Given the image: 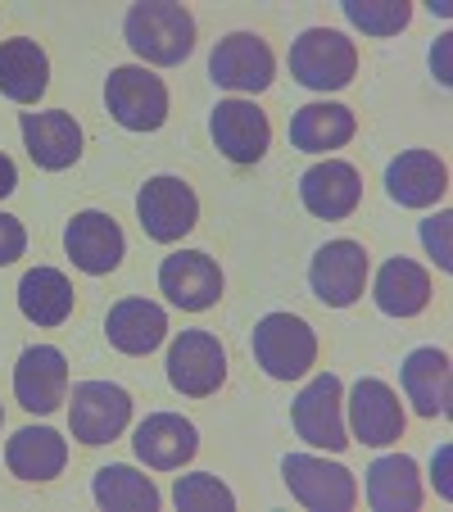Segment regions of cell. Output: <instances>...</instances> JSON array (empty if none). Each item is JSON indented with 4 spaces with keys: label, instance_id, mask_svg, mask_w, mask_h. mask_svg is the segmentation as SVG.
<instances>
[{
    "label": "cell",
    "instance_id": "9a60e30c",
    "mask_svg": "<svg viewBox=\"0 0 453 512\" xmlns=\"http://www.w3.org/2000/svg\"><path fill=\"white\" fill-rule=\"evenodd\" d=\"M14 399L28 413H55L68 399V358L55 345L23 349L19 368H14Z\"/></svg>",
    "mask_w": 453,
    "mask_h": 512
},
{
    "label": "cell",
    "instance_id": "4316f807",
    "mask_svg": "<svg viewBox=\"0 0 453 512\" xmlns=\"http://www.w3.org/2000/svg\"><path fill=\"white\" fill-rule=\"evenodd\" d=\"M376 304L390 318H417L431 304V272L413 259H390L386 268L376 272Z\"/></svg>",
    "mask_w": 453,
    "mask_h": 512
},
{
    "label": "cell",
    "instance_id": "5bb4252c",
    "mask_svg": "<svg viewBox=\"0 0 453 512\" xmlns=\"http://www.w3.org/2000/svg\"><path fill=\"white\" fill-rule=\"evenodd\" d=\"M299 200H304V209H309L313 218L340 223V218H349V213L358 209V200H363V177H358V168L345 164V159H322V164H313L309 173L299 177Z\"/></svg>",
    "mask_w": 453,
    "mask_h": 512
},
{
    "label": "cell",
    "instance_id": "5b68a950",
    "mask_svg": "<svg viewBox=\"0 0 453 512\" xmlns=\"http://www.w3.org/2000/svg\"><path fill=\"white\" fill-rule=\"evenodd\" d=\"M281 476H286L290 494L313 512H349L358 503L354 472L340 463H327V458L290 454L286 463H281Z\"/></svg>",
    "mask_w": 453,
    "mask_h": 512
},
{
    "label": "cell",
    "instance_id": "7402d4cb",
    "mask_svg": "<svg viewBox=\"0 0 453 512\" xmlns=\"http://www.w3.org/2000/svg\"><path fill=\"white\" fill-rule=\"evenodd\" d=\"M5 463H10V472L19 481H55L68 463V445L64 435L50 431V426H23L5 445Z\"/></svg>",
    "mask_w": 453,
    "mask_h": 512
},
{
    "label": "cell",
    "instance_id": "f1b7e54d",
    "mask_svg": "<svg viewBox=\"0 0 453 512\" xmlns=\"http://www.w3.org/2000/svg\"><path fill=\"white\" fill-rule=\"evenodd\" d=\"M96 503L105 512H155L159 508V490L145 472L127 463H109L96 472Z\"/></svg>",
    "mask_w": 453,
    "mask_h": 512
},
{
    "label": "cell",
    "instance_id": "7a4b0ae2",
    "mask_svg": "<svg viewBox=\"0 0 453 512\" xmlns=\"http://www.w3.org/2000/svg\"><path fill=\"white\" fill-rule=\"evenodd\" d=\"M254 358L272 381H299L318 363V336L295 313H268L254 327Z\"/></svg>",
    "mask_w": 453,
    "mask_h": 512
},
{
    "label": "cell",
    "instance_id": "d4e9b609",
    "mask_svg": "<svg viewBox=\"0 0 453 512\" xmlns=\"http://www.w3.org/2000/svg\"><path fill=\"white\" fill-rule=\"evenodd\" d=\"M404 395L422 417L449 413V354L444 349L426 345L404 358Z\"/></svg>",
    "mask_w": 453,
    "mask_h": 512
},
{
    "label": "cell",
    "instance_id": "30bf717a",
    "mask_svg": "<svg viewBox=\"0 0 453 512\" xmlns=\"http://www.w3.org/2000/svg\"><path fill=\"white\" fill-rule=\"evenodd\" d=\"M340 395H345V390H340V377H331V372L313 377L309 386L299 390L295 408H290L299 440H309V445H318V449H331V454L349 449L345 417H340Z\"/></svg>",
    "mask_w": 453,
    "mask_h": 512
},
{
    "label": "cell",
    "instance_id": "603a6c76",
    "mask_svg": "<svg viewBox=\"0 0 453 512\" xmlns=\"http://www.w3.org/2000/svg\"><path fill=\"white\" fill-rule=\"evenodd\" d=\"M354 132H358L354 109L331 105V100L304 105V109H295V118H290V145H295V150H309V155L340 150V145L354 141Z\"/></svg>",
    "mask_w": 453,
    "mask_h": 512
},
{
    "label": "cell",
    "instance_id": "484cf974",
    "mask_svg": "<svg viewBox=\"0 0 453 512\" xmlns=\"http://www.w3.org/2000/svg\"><path fill=\"white\" fill-rule=\"evenodd\" d=\"M367 503L376 512H413L422 508V476L408 454L376 458L367 467Z\"/></svg>",
    "mask_w": 453,
    "mask_h": 512
},
{
    "label": "cell",
    "instance_id": "d6a6232c",
    "mask_svg": "<svg viewBox=\"0 0 453 512\" xmlns=\"http://www.w3.org/2000/svg\"><path fill=\"white\" fill-rule=\"evenodd\" d=\"M449 223H453L449 213H440V218H431V223L422 227V241H426V250L435 254V263H440L444 272L453 268V259H449Z\"/></svg>",
    "mask_w": 453,
    "mask_h": 512
},
{
    "label": "cell",
    "instance_id": "ba28073f",
    "mask_svg": "<svg viewBox=\"0 0 453 512\" xmlns=\"http://www.w3.org/2000/svg\"><path fill=\"white\" fill-rule=\"evenodd\" d=\"M136 213H141V227L150 241L173 245L195 227L200 200H195L191 182H182V177H150L136 195Z\"/></svg>",
    "mask_w": 453,
    "mask_h": 512
},
{
    "label": "cell",
    "instance_id": "6da1fadb",
    "mask_svg": "<svg viewBox=\"0 0 453 512\" xmlns=\"http://www.w3.org/2000/svg\"><path fill=\"white\" fill-rule=\"evenodd\" d=\"M123 37L145 64H182L195 50V19L173 0H141L123 19Z\"/></svg>",
    "mask_w": 453,
    "mask_h": 512
},
{
    "label": "cell",
    "instance_id": "e0dca14e",
    "mask_svg": "<svg viewBox=\"0 0 453 512\" xmlns=\"http://www.w3.org/2000/svg\"><path fill=\"white\" fill-rule=\"evenodd\" d=\"M64 250L82 272L105 277V272H114L118 263H123V227L100 209L73 213V223H68V232H64Z\"/></svg>",
    "mask_w": 453,
    "mask_h": 512
},
{
    "label": "cell",
    "instance_id": "83f0119b",
    "mask_svg": "<svg viewBox=\"0 0 453 512\" xmlns=\"http://www.w3.org/2000/svg\"><path fill=\"white\" fill-rule=\"evenodd\" d=\"M19 309L37 327H59L73 313V286L59 268H32L19 281Z\"/></svg>",
    "mask_w": 453,
    "mask_h": 512
},
{
    "label": "cell",
    "instance_id": "44dd1931",
    "mask_svg": "<svg viewBox=\"0 0 453 512\" xmlns=\"http://www.w3.org/2000/svg\"><path fill=\"white\" fill-rule=\"evenodd\" d=\"M50 87V59L32 37H10L0 41V96L32 105Z\"/></svg>",
    "mask_w": 453,
    "mask_h": 512
},
{
    "label": "cell",
    "instance_id": "f546056e",
    "mask_svg": "<svg viewBox=\"0 0 453 512\" xmlns=\"http://www.w3.org/2000/svg\"><path fill=\"white\" fill-rule=\"evenodd\" d=\"M345 19L363 28L367 37H395L408 28L413 5L408 0H345Z\"/></svg>",
    "mask_w": 453,
    "mask_h": 512
},
{
    "label": "cell",
    "instance_id": "277c9868",
    "mask_svg": "<svg viewBox=\"0 0 453 512\" xmlns=\"http://www.w3.org/2000/svg\"><path fill=\"white\" fill-rule=\"evenodd\" d=\"M105 100L109 114L118 127L127 132H159L168 123V87L164 78H155L150 68L141 64H123L109 73L105 82Z\"/></svg>",
    "mask_w": 453,
    "mask_h": 512
},
{
    "label": "cell",
    "instance_id": "8992f818",
    "mask_svg": "<svg viewBox=\"0 0 453 512\" xmlns=\"http://www.w3.org/2000/svg\"><path fill=\"white\" fill-rule=\"evenodd\" d=\"M209 73L222 91L259 96V91L272 87L277 59H272V46L259 37V32H232V37H222L218 50L209 55Z\"/></svg>",
    "mask_w": 453,
    "mask_h": 512
},
{
    "label": "cell",
    "instance_id": "cb8c5ba5",
    "mask_svg": "<svg viewBox=\"0 0 453 512\" xmlns=\"http://www.w3.org/2000/svg\"><path fill=\"white\" fill-rule=\"evenodd\" d=\"M105 331L109 345L123 349V354H150L168 336V313L150 300H118L105 318Z\"/></svg>",
    "mask_w": 453,
    "mask_h": 512
},
{
    "label": "cell",
    "instance_id": "2e32d148",
    "mask_svg": "<svg viewBox=\"0 0 453 512\" xmlns=\"http://www.w3.org/2000/svg\"><path fill=\"white\" fill-rule=\"evenodd\" d=\"M19 127H23V145H28L32 164L46 168V173H64V168H73L82 159V127L64 109L23 114Z\"/></svg>",
    "mask_w": 453,
    "mask_h": 512
},
{
    "label": "cell",
    "instance_id": "9c48e42d",
    "mask_svg": "<svg viewBox=\"0 0 453 512\" xmlns=\"http://www.w3.org/2000/svg\"><path fill=\"white\" fill-rule=\"evenodd\" d=\"M168 381L191 399H204L227 381V354L213 331H182L168 349Z\"/></svg>",
    "mask_w": 453,
    "mask_h": 512
},
{
    "label": "cell",
    "instance_id": "4fadbf2b",
    "mask_svg": "<svg viewBox=\"0 0 453 512\" xmlns=\"http://www.w3.org/2000/svg\"><path fill=\"white\" fill-rule=\"evenodd\" d=\"M213 141H218V150L232 164L250 168L268 155L272 123L254 100H218V109H213Z\"/></svg>",
    "mask_w": 453,
    "mask_h": 512
},
{
    "label": "cell",
    "instance_id": "8fae6325",
    "mask_svg": "<svg viewBox=\"0 0 453 512\" xmlns=\"http://www.w3.org/2000/svg\"><path fill=\"white\" fill-rule=\"evenodd\" d=\"M309 286L327 309H349L367 286V250L358 241H331L313 254Z\"/></svg>",
    "mask_w": 453,
    "mask_h": 512
},
{
    "label": "cell",
    "instance_id": "1f68e13d",
    "mask_svg": "<svg viewBox=\"0 0 453 512\" xmlns=\"http://www.w3.org/2000/svg\"><path fill=\"white\" fill-rule=\"evenodd\" d=\"M23 250H28V232H23L19 218H10V213H0V268L14 259H23Z\"/></svg>",
    "mask_w": 453,
    "mask_h": 512
},
{
    "label": "cell",
    "instance_id": "e575fe53",
    "mask_svg": "<svg viewBox=\"0 0 453 512\" xmlns=\"http://www.w3.org/2000/svg\"><path fill=\"white\" fill-rule=\"evenodd\" d=\"M0 422H5V413H0Z\"/></svg>",
    "mask_w": 453,
    "mask_h": 512
},
{
    "label": "cell",
    "instance_id": "ac0fdd59",
    "mask_svg": "<svg viewBox=\"0 0 453 512\" xmlns=\"http://www.w3.org/2000/svg\"><path fill=\"white\" fill-rule=\"evenodd\" d=\"M349 426H354V440L381 449L395 445L404 435V408H399V395L376 377H363L349 395Z\"/></svg>",
    "mask_w": 453,
    "mask_h": 512
},
{
    "label": "cell",
    "instance_id": "52a82bcc",
    "mask_svg": "<svg viewBox=\"0 0 453 512\" xmlns=\"http://www.w3.org/2000/svg\"><path fill=\"white\" fill-rule=\"evenodd\" d=\"M132 417V395L114 381H82L73 386V404H68V426H73V440L82 445H109L118 440Z\"/></svg>",
    "mask_w": 453,
    "mask_h": 512
},
{
    "label": "cell",
    "instance_id": "ffe728a7",
    "mask_svg": "<svg viewBox=\"0 0 453 512\" xmlns=\"http://www.w3.org/2000/svg\"><path fill=\"white\" fill-rule=\"evenodd\" d=\"M386 191L395 204L404 209H426V204L444 200L449 191V168H444L440 155L431 150H404L399 159H390L386 168Z\"/></svg>",
    "mask_w": 453,
    "mask_h": 512
},
{
    "label": "cell",
    "instance_id": "4dcf8cb0",
    "mask_svg": "<svg viewBox=\"0 0 453 512\" xmlns=\"http://www.w3.org/2000/svg\"><path fill=\"white\" fill-rule=\"evenodd\" d=\"M177 508L182 512H232L236 508V494L209 472H195V476H177V490H173Z\"/></svg>",
    "mask_w": 453,
    "mask_h": 512
},
{
    "label": "cell",
    "instance_id": "836d02e7",
    "mask_svg": "<svg viewBox=\"0 0 453 512\" xmlns=\"http://www.w3.org/2000/svg\"><path fill=\"white\" fill-rule=\"evenodd\" d=\"M14 186H19V168H14L10 159L0 155V200H5V195H10Z\"/></svg>",
    "mask_w": 453,
    "mask_h": 512
},
{
    "label": "cell",
    "instance_id": "d6986e66",
    "mask_svg": "<svg viewBox=\"0 0 453 512\" xmlns=\"http://www.w3.org/2000/svg\"><path fill=\"white\" fill-rule=\"evenodd\" d=\"M136 458L155 472H177L182 463H191L200 449V431L177 413H155L136 426Z\"/></svg>",
    "mask_w": 453,
    "mask_h": 512
},
{
    "label": "cell",
    "instance_id": "3957f363",
    "mask_svg": "<svg viewBox=\"0 0 453 512\" xmlns=\"http://www.w3.org/2000/svg\"><path fill=\"white\" fill-rule=\"evenodd\" d=\"M290 73L309 91H340L358 73V46L336 28H309L290 46Z\"/></svg>",
    "mask_w": 453,
    "mask_h": 512
},
{
    "label": "cell",
    "instance_id": "7c38bea8",
    "mask_svg": "<svg viewBox=\"0 0 453 512\" xmlns=\"http://www.w3.org/2000/svg\"><path fill=\"white\" fill-rule=\"evenodd\" d=\"M159 290L186 313H204L222 295V268L204 250H177L159 263Z\"/></svg>",
    "mask_w": 453,
    "mask_h": 512
}]
</instances>
